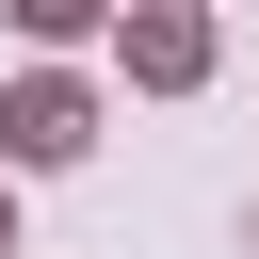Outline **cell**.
<instances>
[{"mask_svg":"<svg viewBox=\"0 0 259 259\" xmlns=\"http://www.w3.org/2000/svg\"><path fill=\"white\" fill-rule=\"evenodd\" d=\"M81 146H97V97H81L65 65H32V81L0 97V162H32V178H49V162H81Z\"/></svg>","mask_w":259,"mask_h":259,"instance_id":"cell-1","label":"cell"},{"mask_svg":"<svg viewBox=\"0 0 259 259\" xmlns=\"http://www.w3.org/2000/svg\"><path fill=\"white\" fill-rule=\"evenodd\" d=\"M130 81H146V97H194V81H210V16H194V0H130Z\"/></svg>","mask_w":259,"mask_h":259,"instance_id":"cell-2","label":"cell"},{"mask_svg":"<svg viewBox=\"0 0 259 259\" xmlns=\"http://www.w3.org/2000/svg\"><path fill=\"white\" fill-rule=\"evenodd\" d=\"M0 16H16V32H49V49H65V32H97V16H113V0H0Z\"/></svg>","mask_w":259,"mask_h":259,"instance_id":"cell-3","label":"cell"},{"mask_svg":"<svg viewBox=\"0 0 259 259\" xmlns=\"http://www.w3.org/2000/svg\"><path fill=\"white\" fill-rule=\"evenodd\" d=\"M0 259H16V210H0Z\"/></svg>","mask_w":259,"mask_h":259,"instance_id":"cell-4","label":"cell"}]
</instances>
